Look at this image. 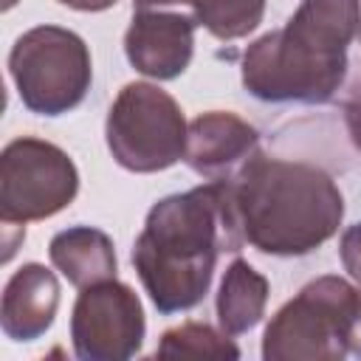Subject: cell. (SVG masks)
Listing matches in <instances>:
<instances>
[{"label": "cell", "instance_id": "obj_3", "mask_svg": "<svg viewBox=\"0 0 361 361\" xmlns=\"http://www.w3.org/2000/svg\"><path fill=\"white\" fill-rule=\"evenodd\" d=\"M361 0H302L293 17L243 54V87L259 102L324 104L347 76Z\"/></svg>", "mask_w": 361, "mask_h": 361}, {"label": "cell", "instance_id": "obj_15", "mask_svg": "<svg viewBox=\"0 0 361 361\" xmlns=\"http://www.w3.org/2000/svg\"><path fill=\"white\" fill-rule=\"evenodd\" d=\"M158 355H192V358H240L237 344L223 330L206 322H186L161 336Z\"/></svg>", "mask_w": 361, "mask_h": 361}, {"label": "cell", "instance_id": "obj_20", "mask_svg": "<svg viewBox=\"0 0 361 361\" xmlns=\"http://www.w3.org/2000/svg\"><path fill=\"white\" fill-rule=\"evenodd\" d=\"M17 6V0H3V11H8V8H14Z\"/></svg>", "mask_w": 361, "mask_h": 361}, {"label": "cell", "instance_id": "obj_8", "mask_svg": "<svg viewBox=\"0 0 361 361\" xmlns=\"http://www.w3.org/2000/svg\"><path fill=\"white\" fill-rule=\"evenodd\" d=\"M147 322L135 290L118 279L82 288L71 313V341L82 361H124L144 344Z\"/></svg>", "mask_w": 361, "mask_h": 361}, {"label": "cell", "instance_id": "obj_11", "mask_svg": "<svg viewBox=\"0 0 361 361\" xmlns=\"http://www.w3.org/2000/svg\"><path fill=\"white\" fill-rule=\"evenodd\" d=\"M56 307H59L56 274L39 262H25L8 276L3 288V302H0L3 333L14 341H34L54 324Z\"/></svg>", "mask_w": 361, "mask_h": 361}, {"label": "cell", "instance_id": "obj_19", "mask_svg": "<svg viewBox=\"0 0 361 361\" xmlns=\"http://www.w3.org/2000/svg\"><path fill=\"white\" fill-rule=\"evenodd\" d=\"M353 350L361 353V313H358V324H355V336H353Z\"/></svg>", "mask_w": 361, "mask_h": 361}, {"label": "cell", "instance_id": "obj_12", "mask_svg": "<svg viewBox=\"0 0 361 361\" xmlns=\"http://www.w3.org/2000/svg\"><path fill=\"white\" fill-rule=\"evenodd\" d=\"M48 257L51 265L79 290L104 279H116L118 271L113 240L93 226H71L56 231L48 243Z\"/></svg>", "mask_w": 361, "mask_h": 361}, {"label": "cell", "instance_id": "obj_17", "mask_svg": "<svg viewBox=\"0 0 361 361\" xmlns=\"http://www.w3.org/2000/svg\"><path fill=\"white\" fill-rule=\"evenodd\" d=\"M344 121H347V133L350 141L361 149V85L350 93V99L344 102Z\"/></svg>", "mask_w": 361, "mask_h": 361}, {"label": "cell", "instance_id": "obj_10", "mask_svg": "<svg viewBox=\"0 0 361 361\" xmlns=\"http://www.w3.org/2000/svg\"><path fill=\"white\" fill-rule=\"evenodd\" d=\"M259 133L228 110H209L189 121L183 161L209 180L231 178L248 158L257 155Z\"/></svg>", "mask_w": 361, "mask_h": 361}, {"label": "cell", "instance_id": "obj_21", "mask_svg": "<svg viewBox=\"0 0 361 361\" xmlns=\"http://www.w3.org/2000/svg\"><path fill=\"white\" fill-rule=\"evenodd\" d=\"M358 37H361V28H358Z\"/></svg>", "mask_w": 361, "mask_h": 361}, {"label": "cell", "instance_id": "obj_1", "mask_svg": "<svg viewBox=\"0 0 361 361\" xmlns=\"http://www.w3.org/2000/svg\"><path fill=\"white\" fill-rule=\"evenodd\" d=\"M243 245L228 183L209 180L149 209L133 245V265L158 313L169 316L200 305L220 254H237Z\"/></svg>", "mask_w": 361, "mask_h": 361}, {"label": "cell", "instance_id": "obj_18", "mask_svg": "<svg viewBox=\"0 0 361 361\" xmlns=\"http://www.w3.org/2000/svg\"><path fill=\"white\" fill-rule=\"evenodd\" d=\"M59 3L76 11H104V8H113L118 0H59Z\"/></svg>", "mask_w": 361, "mask_h": 361}, {"label": "cell", "instance_id": "obj_14", "mask_svg": "<svg viewBox=\"0 0 361 361\" xmlns=\"http://www.w3.org/2000/svg\"><path fill=\"white\" fill-rule=\"evenodd\" d=\"M133 6L186 11L217 39H240L251 34L265 14V0H133Z\"/></svg>", "mask_w": 361, "mask_h": 361}, {"label": "cell", "instance_id": "obj_4", "mask_svg": "<svg viewBox=\"0 0 361 361\" xmlns=\"http://www.w3.org/2000/svg\"><path fill=\"white\" fill-rule=\"evenodd\" d=\"M358 313V285L336 274L319 276L271 316L262 336V358L338 361L353 350Z\"/></svg>", "mask_w": 361, "mask_h": 361}, {"label": "cell", "instance_id": "obj_16", "mask_svg": "<svg viewBox=\"0 0 361 361\" xmlns=\"http://www.w3.org/2000/svg\"><path fill=\"white\" fill-rule=\"evenodd\" d=\"M338 254H341L344 271L350 274V279H353V282L358 285V290H361V223L350 226V228L341 234Z\"/></svg>", "mask_w": 361, "mask_h": 361}, {"label": "cell", "instance_id": "obj_5", "mask_svg": "<svg viewBox=\"0 0 361 361\" xmlns=\"http://www.w3.org/2000/svg\"><path fill=\"white\" fill-rule=\"evenodd\" d=\"M8 73L23 104L37 116H62L82 104L93 82L85 39L62 25H37L8 51Z\"/></svg>", "mask_w": 361, "mask_h": 361}, {"label": "cell", "instance_id": "obj_7", "mask_svg": "<svg viewBox=\"0 0 361 361\" xmlns=\"http://www.w3.org/2000/svg\"><path fill=\"white\" fill-rule=\"evenodd\" d=\"M79 192L76 164L65 149L42 138H14L0 155V217L23 226L45 220L73 203Z\"/></svg>", "mask_w": 361, "mask_h": 361}, {"label": "cell", "instance_id": "obj_13", "mask_svg": "<svg viewBox=\"0 0 361 361\" xmlns=\"http://www.w3.org/2000/svg\"><path fill=\"white\" fill-rule=\"evenodd\" d=\"M214 305H217L220 330L226 336H243L254 324H259V319L265 316L268 279L254 265H248L245 259L237 257L220 279Z\"/></svg>", "mask_w": 361, "mask_h": 361}, {"label": "cell", "instance_id": "obj_2", "mask_svg": "<svg viewBox=\"0 0 361 361\" xmlns=\"http://www.w3.org/2000/svg\"><path fill=\"white\" fill-rule=\"evenodd\" d=\"M226 183L243 240L262 254H310L338 231L344 217L336 180L313 164L257 152Z\"/></svg>", "mask_w": 361, "mask_h": 361}, {"label": "cell", "instance_id": "obj_9", "mask_svg": "<svg viewBox=\"0 0 361 361\" xmlns=\"http://www.w3.org/2000/svg\"><path fill=\"white\" fill-rule=\"evenodd\" d=\"M197 23L175 8H133L124 34V54L130 65L158 82L180 76L195 54Z\"/></svg>", "mask_w": 361, "mask_h": 361}, {"label": "cell", "instance_id": "obj_6", "mask_svg": "<svg viewBox=\"0 0 361 361\" xmlns=\"http://www.w3.org/2000/svg\"><path fill=\"white\" fill-rule=\"evenodd\" d=\"M189 124L180 104L152 82H130L107 110V149L118 166L149 175L186 155Z\"/></svg>", "mask_w": 361, "mask_h": 361}]
</instances>
